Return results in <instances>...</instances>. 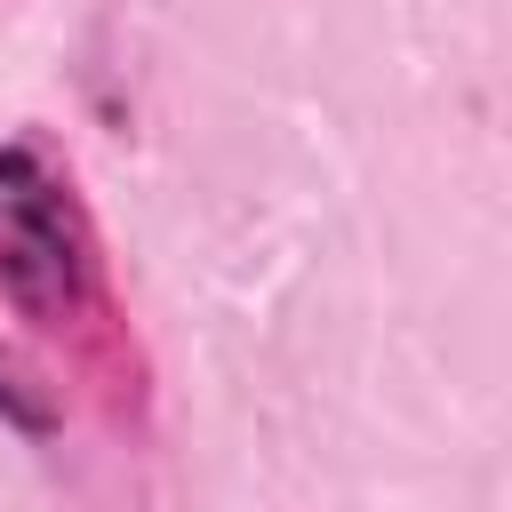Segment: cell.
I'll list each match as a JSON object with an SVG mask.
<instances>
[{
	"label": "cell",
	"instance_id": "1",
	"mask_svg": "<svg viewBox=\"0 0 512 512\" xmlns=\"http://www.w3.org/2000/svg\"><path fill=\"white\" fill-rule=\"evenodd\" d=\"M96 296V248L64 192V176L40 160V144H0V304L64 328Z\"/></svg>",
	"mask_w": 512,
	"mask_h": 512
},
{
	"label": "cell",
	"instance_id": "2",
	"mask_svg": "<svg viewBox=\"0 0 512 512\" xmlns=\"http://www.w3.org/2000/svg\"><path fill=\"white\" fill-rule=\"evenodd\" d=\"M0 416H8L16 432H32V440L64 424V408H56L48 376H40V368H32V360H24V352H16L8 336H0Z\"/></svg>",
	"mask_w": 512,
	"mask_h": 512
}]
</instances>
